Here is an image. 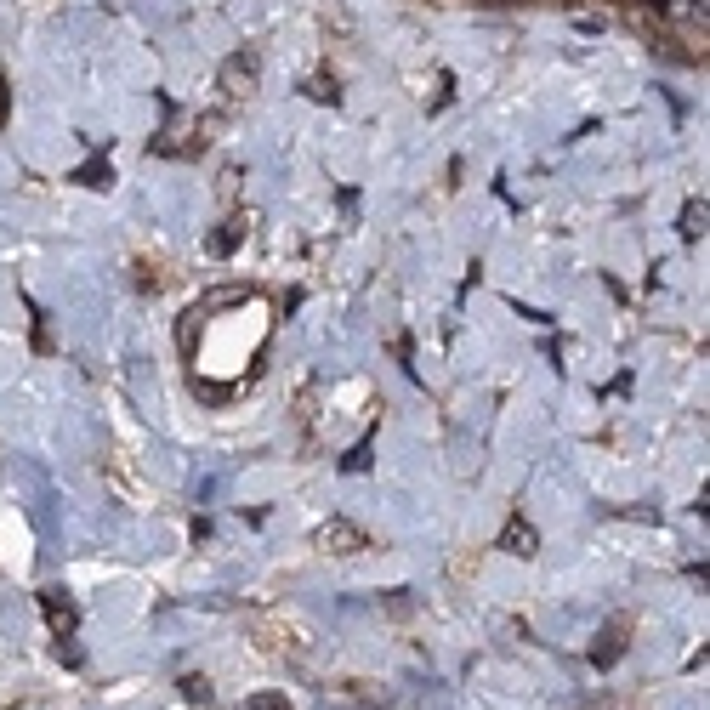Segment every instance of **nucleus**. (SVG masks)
I'll return each instance as SVG.
<instances>
[{
    "instance_id": "nucleus-4",
    "label": "nucleus",
    "mask_w": 710,
    "mask_h": 710,
    "mask_svg": "<svg viewBox=\"0 0 710 710\" xmlns=\"http://www.w3.org/2000/svg\"><path fill=\"white\" fill-rule=\"evenodd\" d=\"M256 74H262L256 52H233L228 63H222V86H228V97H250V91H256Z\"/></svg>"
},
{
    "instance_id": "nucleus-6",
    "label": "nucleus",
    "mask_w": 710,
    "mask_h": 710,
    "mask_svg": "<svg viewBox=\"0 0 710 710\" xmlns=\"http://www.w3.org/2000/svg\"><path fill=\"white\" fill-rule=\"evenodd\" d=\"M245 233H250L245 216H228V222H222V228L211 233V256H233V250L245 245Z\"/></svg>"
},
{
    "instance_id": "nucleus-1",
    "label": "nucleus",
    "mask_w": 710,
    "mask_h": 710,
    "mask_svg": "<svg viewBox=\"0 0 710 710\" xmlns=\"http://www.w3.org/2000/svg\"><path fill=\"white\" fill-rule=\"evenodd\" d=\"M631 614H614V620H603V631H597V637H591V671H614V665H620L625 659V648H631Z\"/></svg>"
},
{
    "instance_id": "nucleus-9",
    "label": "nucleus",
    "mask_w": 710,
    "mask_h": 710,
    "mask_svg": "<svg viewBox=\"0 0 710 710\" xmlns=\"http://www.w3.org/2000/svg\"><path fill=\"white\" fill-rule=\"evenodd\" d=\"M705 199H688V211H682V239H705Z\"/></svg>"
},
{
    "instance_id": "nucleus-8",
    "label": "nucleus",
    "mask_w": 710,
    "mask_h": 710,
    "mask_svg": "<svg viewBox=\"0 0 710 710\" xmlns=\"http://www.w3.org/2000/svg\"><path fill=\"white\" fill-rule=\"evenodd\" d=\"M370 455H375V426L353 444V455H341V472H370Z\"/></svg>"
},
{
    "instance_id": "nucleus-2",
    "label": "nucleus",
    "mask_w": 710,
    "mask_h": 710,
    "mask_svg": "<svg viewBox=\"0 0 710 710\" xmlns=\"http://www.w3.org/2000/svg\"><path fill=\"white\" fill-rule=\"evenodd\" d=\"M313 546L330 551V557H353V551L370 546V534L358 529V523H347V517H330V523H324V529L313 534Z\"/></svg>"
},
{
    "instance_id": "nucleus-13",
    "label": "nucleus",
    "mask_w": 710,
    "mask_h": 710,
    "mask_svg": "<svg viewBox=\"0 0 710 710\" xmlns=\"http://www.w3.org/2000/svg\"><path fill=\"white\" fill-rule=\"evenodd\" d=\"M12 120V86H6V74H0V125Z\"/></svg>"
},
{
    "instance_id": "nucleus-7",
    "label": "nucleus",
    "mask_w": 710,
    "mask_h": 710,
    "mask_svg": "<svg viewBox=\"0 0 710 710\" xmlns=\"http://www.w3.org/2000/svg\"><path fill=\"white\" fill-rule=\"evenodd\" d=\"M69 182H80V188H108V182H114V165H108V154H91Z\"/></svg>"
},
{
    "instance_id": "nucleus-3",
    "label": "nucleus",
    "mask_w": 710,
    "mask_h": 710,
    "mask_svg": "<svg viewBox=\"0 0 710 710\" xmlns=\"http://www.w3.org/2000/svg\"><path fill=\"white\" fill-rule=\"evenodd\" d=\"M40 614H46V625H52V637H74V631H80V608H74V597L63 586L40 591Z\"/></svg>"
},
{
    "instance_id": "nucleus-5",
    "label": "nucleus",
    "mask_w": 710,
    "mask_h": 710,
    "mask_svg": "<svg viewBox=\"0 0 710 710\" xmlns=\"http://www.w3.org/2000/svg\"><path fill=\"white\" fill-rule=\"evenodd\" d=\"M500 551H512V557H534V551H540V534H534L529 517H512V523L500 529Z\"/></svg>"
},
{
    "instance_id": "nucleus-10",
    "label": "nucleus",
    "mask_w": 710,
    "mask_h": 710,
    "mask_svg": "<svg viewBox=\"0 0 710 710\" xmlns=\"http://www.w3.org/2000/svg\"><path fill=\"white\" fill-rule=\"evenodd\" d=\"M307 97H313V103H341V86L330 80V74H319V80L307 86Z\"/></svg>"
},
{
    "instance_id": "nucleus-12",
    "label": "nucleus",
    "mask_w": 710,
    "mask_h": 710,
    "mask_svg": "<svg viewBox=\"0 0 710 710\" xmlns=\"http://www.w3.org/2000/svg\"><path fill=\"white\" fill-rule=\"evenodd\" d=\"M182 699H199V705H205V699H211V682H205V676H182Z\"/></svg>"
},
{
    "instance_id": "nucleus-11",
    "label": "nucleus",
    "mask_w": 710,
    "mask_h": 710,
    "mask_svg": "<svg viewBox=\"0 0 710 710\" xmlns=\"http://www.w3.org/2000/svg\"><path fill=\"white\" fill-rule=\"evenodd\" d=\"M245 710H290V699H284V693H250Z\"/></svg>"
}]
</instances>
